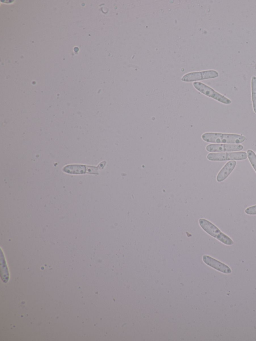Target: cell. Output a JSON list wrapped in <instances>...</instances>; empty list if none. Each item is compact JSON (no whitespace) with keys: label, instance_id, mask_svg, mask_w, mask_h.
<instances>
[{"label":"cell","instance_id":"9","mask_svg":"<svg viewBox=\"0 0 256 341\" xmlns=\"http://www.w3.org/2000/svg\"><path fill=\"white\" fill-rule=\"evenodd\" d=\"M237 162L235 160L227 162L218 174L216 181L222 182L225 180L232 173L236 167Z\"/></svg>","mask_w":256,"mask_h":341},{"label":"cell","instance_id":"4","mask_svg":"<svg viewBox=\"0 0 256 341\" xmlns=\"http://www.w3.org/2000/svg\"><path fill=\"white\" fill-rule=\"evenodd\" d=\"M248 158V154L244 152L210 153L207 156V159L212 162L240 161Z\"/></svg>","mask_w":256,"mask_h":341},{"label":"cell","instance_id":"1","mask_svg":"<svg viewBox=\"0 0 256 341\" xmlns=\"http://www.w3.org/2000/svg\"><path fill=\"white\" fill-rule=\"evenodd\" d=\"M202 138L208 143L234 144H240L246 140V137L242 134L218 132H206L202 135Z\"/></svg>","mask_w":256,"mask_h":341},{"label":"cell","instance_id":"6","mask_svg":"<svg viewBox=\"0 0 256 341\" xmlns=\"http://www.w3.org/2000/svg\"><path fill=\"white\" fill-rule=\"evenodd\" d=\"M106 162H102L98 167H94L90 166H86L84 165H70L67 166L64 168V172L70 174H98V170L100 168H104L105 166Z\"/></svg>","mask_w":256,"mask_h":341},{"label":"cell","instance_id":"13","mask_svg":"<svg viewBox=\"0 0 256 341\" xmlns=\"http://www.w3.org/2000/svg\"></svg>","mask_w":256,"mask_h":341},{"label":"cell","instance_id":"12","mask_svg":"<svg viewBox=\"0 0 256 341\" xmlns=\"http://www.w3.org/2000/svg\"><path fill=\"white\" fill-rule=\"evenodd\" d=\"M245 213L250 216H256V205L248 208Z\"/></svg>","mask_w":256,"mask_h":341},{"label":"cell","instance_id":"7","mask_svg":"<svg viewBox=\"0 0 256 341\" xmlns=\"http://www.w3.org/2000/svg\"><path fill=\"white\" fill-rule=\"evenodd\" d=\"M244 147L241 144H212L206 146V150L211 153L240 152Z\"/></svg>","mask_w":256,"mask_h":341},{"label":"cell","instance_id":"3","mask_svg":"<svg viewBox=\"0 0 256 341\" xmlns=\"http://www.w3.org/2000/svg\"><path fill=\"white\" fill-rule=\"evenodd\" d=\"M193 86L197 90L202 94L220 103L226 105L230 104L232 103V101L230 99L202 82H194Z\"/></svg>","mask_w":256,"mask_h":341},{"label":"cell","instance_id":"8","mask_svg":"<svg viewBox=\"0 0 256 341\" xmlns=\"http://www.w3.org/2000/svg\"><path fill=\"white\" fill-rule=\"evenodd\" d=\"M204 262L210 267L226 274L232 273L231 269L222 262L208 256H204L202 257Z\"/></svg>","mask_w":256,"mask_h":341},{"label":"cell","instance_id":"2","mask_svg":"<svg viewBox=\"0 0 256 341\" xmlns=\"http://www.w3.org/2000/svg\"><path fill=\"white\" fill-rule=\"evenodd\" d=\"M199 224L202 229L207 234L222 244L230 246L234 244V241L229 236L222 232L218 228L210 221L204 218H200L199 220Z\"/></svg>","mask_w":256,"mask_h":341},{"label":"cell","instance_id":"11","mask_svg":"<svg viewBox=\"0 0 256 341\" xmlns=\"http://www.w3.org/2000/svg\"><path fill=\"white\" fill-rule=\"evenodd\" d=\"M247 154L248 160L256 172V154L250 150H248Z\"/></svg>","mask_w":256,"mask_h":341},{"label":"cell","instance_id":"5","mask_svg":"<svg viewBox=\"0 0 256 341\" xmlns=\"http://www.w3.org/2000/svg\"><path fill=\"white\" fill-rule=\"evenodd\" d=\"M218 76L219 73L216 70H208L187 74L182 78V80L184 82H190L202 80L214 79Z\"/></svg>","mask_w":256,"mask_h":341},{"label":"cell","instance_id":"10","mask_svg":"<svg viewBox=\"0 0 256 341\" xmlns=\"http://www.w3.org/2000/svg\"><path fill=\"white\" fill-rule=\"evenodd\" d=\"M251 92L253 110L256 114V76H252L251 79Z\"/></svg>","mask_w":256,"mask_h":341}]
</instances>
